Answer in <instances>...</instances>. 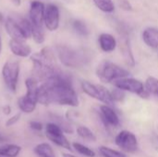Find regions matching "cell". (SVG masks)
I'll return each instance as SVG.
<instances>
[{"mask_svg":"<svg viewBox=\"0 0 158 157\" xmlns=\"http://www.w3.org/2000/svg\"><path fill=\"white\" fill-rule=\"evenodd\" d=\"M143 39L149 47L158 49V29L154 27L146 28L143 32Z\"/></svg>","mask_w":158,"mask_h":157,"instance_id":"obj_17","label":"cell"},{"mask_svg":"<svg viewBox=\"0 0 158 157\" xmlns=\"http://www.w3.org/2000/svg\"><path fill=\"white\" fill-rule=\"evenodd\" d=\"M99 45L104 52L110 53L113 52L117 47L116 38L109 33H101L98 38Z\"/></svg>","mask_w":158,"mask_h":157,"instance_id":"obj_16","label":"cell"},{"mask_svg":"<svg viewBox=\"0 0 158 157\" xmlns=\"http://www.w3.org/2000/svg\"><path fill=\"white\" fill-rule=\"evenodd\" d=\"M55 123H56L64 132L66 133H72L73 132V128L70 125L69 122H68L66 119L60 118V117H55Z\"/></svg>","mask_w":158,"mask_h":157,"instance_id":"obj_28","label":"cell"},{"mask_svg":"<svg viewBox=\"0 0 158 157\" xmlns=\"http://www.w3.org/2000/svg\"><path fill=\"white\" fill-rule=\"evenodd\" d=\"M5 30L11 39H18L26 41L27 38L19 25V20H15L12 18H6L4 21Z\"/></svg>","mask_w":158,"mask_h":157,"instance_id":"obj_13","label":"cell"},{"mask_svg":"<svg viewBox=\"0 0 158 157\" xmlns=\"http://www.w3.org/2000/svg\"><path fill=\"white\" fill-rule=\"evenodd\" d=\"M60 22V12L57 6L55 4H48L45 6L44 24L50 31H55L58 29Z\"/></svg>","mask_w":158,"mask_h":157,"instance_id":"obj_10","label":"cell"},{"mask_svg":"<svg viewBox=\"0 0 158 157\" xmlns=\"http://www.w3.org/2000/svg\"><path fill=\"white\" fill-rule=\"evenodd\" d=\"M1 73L6 87L11 93H16L20 73L19 62L15 60H8L5 62Z\"/></svg>","mask_w":158,"mask_h":157,"instance_id":"obj_5","label":"cell"},{"mask_svg":"<svg viewBox=\"0 0 158 157\" xmlns=\"http://www.w3.org/2000/svg\"><path fill=\"white\" fill-rule=\"evenodd\" d=\"M120 50L122 52L123 57L126 61V63L129 66L134 67L135 65V60H134V56L133 54L131 52V43H130V39L128 37H124L121 40V43H120Z\"/></svg>","mask_w":158,"mask_h":157,"instance_id":"obj_18","label":"cell"},{"mask_svg":"<svg viewBox=\"0 0 158 157\" xmlns=\"http://www.w3.org/2000/svg\"><path fill=\"white\" fill-rule=\"evenodd\" d=\"M29 127L31 130H34V131H42L44 130V125L40 122V121H35V120H31L29 122Z\"/></svg>","mask_w":158,"mask_h":157,"instance_id":"obj_30","label":"cell"},{"mask_svg":"<svg viewBox=\"0 0 158 157\" xmlns=\"http://www.w3.org/2000/svg\"><path fill=\"white\" fill-rule=\"evenodd\" d=\"M32 24V23H31ZM31 38L33 39V41L38 43L41 44L44 42V32L43 30V27L40 26H35L32 24V29H31Z\"/></svg>","mask_w":158,"mask_h":157,"instance_id":"obj_25","label":"cell"},{"mask_svg":"<svg viewBox=\"0 0 158 157\" xmlns=\"http://www.w3.org/2000/svg\"><path fill=\"white\" fill-rule=\"evenodd\" d=\"M33 153L38 157H56V154L47 143H41L33 148Z\"/></svg>","mask_w":158,"mask_h":157,"instance_id":"obj_19","label":"cell"},{"mask_svg":"<svg viewBox=\"0 0 158 157\" xmlns=\"http://www.w3.org/2000/svg\"><path fill=\"white\" fill-rule=\"evenodd\" d=\"M9 2L14 6H19L21 5V0H9Z\"/></svg>","mask_w":158,"mask_h":157,"instance_id":"obj_34","label":"cell"},{"mask_svg":"<svg viewBox=\"0 0 158 157\" xmlns=\"http://www.w3.org/2000/svg\"><path fill=\"white\" fill-rule=\"evenodd\" d=\"M111 94H112L114 101H122L125 96L123 93V91L120 89H118V88H117V90H114L113 92H111Z\"/></svg>","mask_w":158,"mask_h":157,"instance_id":"obj_31","label":"cell"},{"mask_svg":"<svg viewBox=\"0 0 158 157\" xmlns=\"http://www.w3.org/2000/svg\"><path fill=\"white\" fill-rule=\"evenodd\" d=\"M145 88L150 94H154L158 97V80L154 77L147 78L145 81Z\"/></svg>","mask_w":158,"mask_h":157,"instance_id":"obj_26","label":"cell"},{"mask_svg":"<svg viewBox=\"0 0 158 157\" xmlns=\"http://www.w3.org/2000/svg\"><path fill=\"white\" fill-rule=\"evenodd\" d=\"M76 131H77V134L85 141H88V142H95L96 141V136L94 134V132L89 128H87L85 126L78 127Z\"/></svg>","mask_w":158,"mask_h":157,"instance_id":"obj_21","label":"cell"},{"mask_svg":"<svg viewBox=\"0 0 158 157\" xmlns=\"http://www.w3.org/2000/svg\"><path fill=\"white\" fill-rule=\"evenodd\" d=\"M21 152V147L18 144H6L0 146V155L3 157H17Z\"/></svg>","mask_w":158,"mask_h":157,"instance_id":"obj_20","label":"cell"},{"mask_svg":"<svg viewBox=\"0 0 158 157\" xmlns=\"http://www.w3.org/2000/svg\"><path fill=\"white\" fill-rule=\"evenodd\" d=\"M38 104L48 105L56 104L77 107L80 105L78 95L69 78L61 71L40 84L37 93Z\"/></svg>","mask_w":158,"mask_h":157,"instance_id":"obj_1","label":"cell"},{"mask_svg":"<svg viewBox=\"0 0 158 157\" xmlns=\"http://www.w3.org/2000/svg\"><path fill=\"white\" fill-rule=\"evenodd\" d=\"M72 28L73 30L80 35L82 36H87L90 33L89 28L87 27V25L85 24V22H83L81 19H75L72 21Z\"/></svg>","mask_w":158,"mask_h":157,"instance_id":"obj_24","label":"cell"},{"mask_svg":"<svg viewBox=\"0 0 158 157\" xmlns=\"http://www.w3.org/2000/svg\"><path fill=\"white\" fill-rule=\"evenodd\" d=\"M8 47L10 52L18 57L26 58L31 56L32 54L31 47L26 43V41L23 40L10 39L8 42Z\"/></svg>","mask_w":158,"mask_h":157,"instance_id":"obj_12","label":"cell"},{"mask_svg":"<svg viewBox=\"0 0 158 157\" xmlns=\"http://www.w3.org/2000/svg\"><path fill=\"white\" fill-rule=\"evenodd\" d=\"M21 118V112H19L17 114H15L14 116L10 117L6 121V127L9 128V127H12L14 126L15 124H17L19 122V120Z\"/></svg>","mask_w":158,"mask_h":157,"instance_id":"obj_29","label":"cell"},{"mask_svg":"<svg viewBox=\"0 0 158 157\" xmlns=\"http://www.w3.org/2000/svg\"><path fill=\"white\" fill-rule=\"evenodd\" d=\"M81 89L87 95L100 102H103L105 105H112L115 102L112 97L111 92H109L102 85H95L91 83L90 81H84L81 82Z\"/></svg>","mask_w":158,"mask_h":157,"instance_id":"obj_6","label":"cell"},{"mask_svg":"<svg viewBox=\"0 0 158 157\" xmlns=\"http://www.w3.org/2000/svg\"><path fill=\"white\" fill-rule=\"evenodd\" d=\"M0 157H3V156H1V155H0Z\"/></svg>","mask_w":158,"mask_h":157,"instance_id":"obj_38","label":"cell"},{"mask_svg":"<svg viewBox=\"0 0 158 157\" xmlns=\"http://www.w3.org/2000/svg\"><path fill=\"white\" fill-rule=\"evenodd\" d=\"M115 143L122 151L133 154L138 150L136 136L129 130H121L115 138Z\"/></svg>","mask_w":158,"mask_h":157,"instance_id":"obj_9","label":"cell"},{"mask_svg":"<svg viewBox=\"0 0 158 157\" xmlns=\"http://www.w3.org/2000/svg\"><path fill=\"white\" fill-rule=\"evenodd\" d=\"M99 152L103 157H127L124 153H121L119 151H117V150H114L106 146L99 147Z\"/></svg>","mask_w":158,"mask_h":157,"instance_id":"obj_27","label":"cell"},{"mask_svg":"<svg viewBox=\"0 0 158 157\" xmlns=\"http://www.w3.org/2000/svg\"><path fill=\"white\" fill-rule=\"evenodd\" d=\"M45 5L38 0L31 1L29 10V19L35 26L43 27L44 18Z\"/></svg>","mask_w":158,"mask_h":157,"instance_id":"obj_11","label":"cell"},{"mask_svg":"<svg viewBox=\"0 0 158 157\" xmlns=\"http://www.w3.org/2000/svg\"><path fill=\"white\" fill-rule=\"evenodd\" d=\"M98 78L105 82H113L118 79L126 78L130 75V72L115 63L112 62H103L97 68Z\"/></svg>","mask_w":158,"mask_h":157,"instance_id":"obj_4","label":"cell"},{"mask_svg":"<svg viewBox=\"0 0 158 157\" xmlns=\"http://www.w3.org/2000/svg\"><path fill=\"white\" fill-rule=\"evenodd\" d=\"M94 5L103 12L112 13L115 10V5L112 0H93Z\"/></svg>","mask_w":158,"mask_h":157,"instance_id":"obj_22","label":"cell"},{"mask_svg":"<svg viewBox=\"0 0 158 157\" xmlns=\"http://www.w3.org/2000/svg\"><path fill=\"white\" fill-rule=\"evenodd\" d=\"M71 146H72V148H73L77 153H79L80 155H83V156L95 157V153H94L92 149H90L89 147H87V146H85V145H83V144H81V143H73L71 144Z\"/></svg>","mask_w":158,"mask_h":157,"instance_id":"obj_23","label":"cell"},{"mask_svg":"<svg viewBox=\"0 0 158 157\" xmlns=\"http://www.w3.org/2000/svg\"><path fill=\"white\" fill-rule=\"evenodd\" d=\"M62 157H77L71 154H69V153H63L62 154Z\"/></svg>","mask_w":158,"mask_h":157,"instance_id":"obj_35","label":"cell"},{"mask_svg":"<svg viewBox=\"0 0 158 157\" xmlns=\"http://www.w3.org/2000/svg\"><path fill=\"white\" fill-rule=\"evenodd\" d=\"M11 111H12L11 106H10V105H6L3 106V108H2V112H3V114H4V115H6V116H9V115L11 114Z\"/></svg>","mask_w":158,"mask_h":157,"instance_id":"obj_33","label":"cell"},{"mask_svg":"<svg viewBox=\"0 0 158 157\" xmlns=\"http://www.w3.org/2000/svg\"><path fill=\"white\" fill-rule=\"evenodd\" d=\"M115 87L122 91H127L139 95L142 98H148L150 93L147 92L143 82L133 78H122L114 81Z\"/></svg>","mask_w":158,"mask_h":157,"instance_id":"obj_7","label":"cell"},{"mask_svg":"<svg viewBox=\"0 0 158 157\" xmlns=\"http://www.w3.org/2000/svg\"><path fill=\"white\" fill-rule=\"evenodd\" d=\"M118 5H119V6L122 8V9H124V10H127V11H131V10H132V6L131 5V3H130V1L129 0H118Z\"/></svg>","mask_w":158,"mask_h":157,"instance_id":"obj_32","label":"cell"},{"mask_svg":"<svg viewBox=\"0 0 158 157\" xmlns=\"http://www.w3.org/2000/svg\"><path fill=\"white\" fill-rule=\"evenodd\" d=\"M30 57L32 62L34 77L40 81H44L53 75L60 72L56 65L55 53L49 47H44L40 52L31 54Z\"/></svg>","mask_w":158,"mask_h":157,"instance_id":"obj_2","label":"cell"},{"mask_svg":"<svg viewBox=\"0 0 158 157\" xmlns=\"http://www.w3.org/2000/svg\"><path fill=\"white\" fill-rule=\"evenodd\" d=\"M44 132L46 138L56 144V146H59L61 148H64L69 151H72V146L69 143V140L66 138L64 131L55 122H49L44 127Z\"/></svg>","mask_w":158,"mask_h":157,"instance_id":"obj_8","label":"cell"},{"mask_svg":"<svg viewBox=\"0 0 158 157\" xmlns=\"http://www.w3.org/2000/svg\"><path fill=\"white\" fill-rule=\"evenodd\" d=\"M38 104L37 95L25 93L23 96H20L18 99V107L19 108L21 113L24 114H31L36 109V105Z\"/></svg>","mask_w":158,"mask_h":157,"instance_id":"obj_14","label":"cell"},{"mask_svg":"<svg viewBox=\"0 0 158 157\" xmlns=\"http://www.w3.org/2000/svg\"><path fill=\"white\" fill-rule=\"evenodd\" d=\"M100 112L104 122L112 127H117L119 125V118L115 112V110L108 105H103L100 106Z\"/></svg>","mask_w":158,"mask_h":157,"instance_id":"obj_15","label":"cell"},{"mask_svg":"<svg viewBox=\"0 0 158 157\" xmlns=\"http://www.w3.org/2000/svg\"><path fill=\"white\" fill-rule=\"evenodd\" d=\"M5 17L3 16V14L0 12V23H4V21H5Z\"/></svg>","mask_w":158,"mask_h":157,"instance_id":"obj_36","label":"cell"},{"mask_svg":"<svg viewBox=\"0 0 158 157\" xmlns=\"http://www.w3.org/2000/svg\"><path fill=\"white\" fill-rule=\"evenodd\" d=\"M2 47H3V44H2V38H1V34H0V55L2 52Z\"/></svg>","mask_w":158,"mask_h":157,"instance_id":"obj_37","label":"cell"},{"mask_svg":"<svg viewBox=\"0 0 158 157\" xmlns=\"http://www.w3.org/2000/svg\"><path fill=\"white\" fill-rule=\"evenodd\" d=\"M56 51L59 61L68 68H78L89 61L87 54L81 50H76L66 45H57Z\"/></svg>","mask_w":158,"mask_h":157,"instance_id":"obj_3","label":"cell"}]
</instances>
